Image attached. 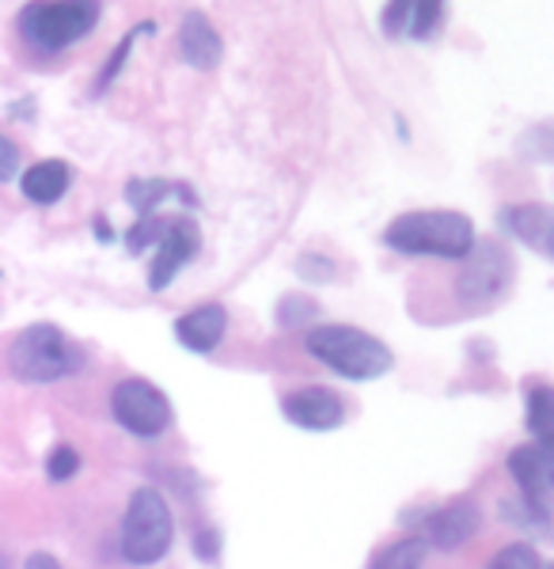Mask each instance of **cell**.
Wrapping results in <instances>:
<instances>
[{
  "instance_id": "5b68a950",
  "label": "cell",
  "mask_w": 554,
  "mask_h": 569,
  "mask_svg": "<svg viewBox=\"0 0 554 569\" xmlns=\"http://www.w3.org/2000/svg\"><path fill=\"white\" fill-rule=\"evenodd\" d=\"M175 543V517L171 505L156 486H137L129 493L122 517V558L129 566H152Z\"/></svg>"
},
{
  "instance_id": "7402d4cb",
  "label": "cell",
  "mask_w": 554,
  "mask_h": 569,
  "mask_svg": "<svg viewBox=\"0 0 554 569\" xmlns=\"http://www.w3.org/2000/svg\"><path fill=\"white\" fill-rule=\"evenodd\" d=\"M316 311H319L316 300L293 292V297H281V305H277V323H281V327H300L304 319H311Z\"/></svg>"
},
{
  "instance_id": "e0dca14e",
  "label": "cell",
  "mask_w": 554,
  "mask_h": 569,
  "mask_svg": "<svg viewBox=\"0 0 554 569\" xmlns=\"http://www.w3.org/2000/svg\"><path fill=\"white\" fill-rule=\"evenodd\" d=\"M426 550H429L426 539L406 536V539H399V543L384 547L380 555H376L373 569H422V562H426Z\"/></svg>"
},
{
  "instance_id": "cb8c5ba5",
  "label": "cell",
  "mask_w": 554,
  "mask_h": 569,
  "mask_svg": "<svg viewBox=\"0 0 554 569\" xmlns=\"http://www.w3.org/2000/svg\"><path fill=\"white\" fill-rule=\"evenodd\" d=\"M410 4L414 0H387V8L380 16V27H384L387 39H403L406 23H410Z\"/></svg>"
},
{
  "instance_id": "603a6c76",
  "label": "cell",
  "mask_w": 554,
  "mask_h": 569,
  "mask_svg": "<svg viewBox=\"0 0 554 569\" xmlns=\"http://www.w3.org/2000/svg\"><path fill=\"white\" fill-rule=\"evenodd\" d=\"M46 471H50V482H65V479H72V475L80 471V456H77V448H69V445H58L50 452V460H46Z\"/></svg>"
},
{
  "instance_id": "6da1fadb",
  "label": "cell",
  "mask_w": 554,
  "mask_h": 569,
  "mask_svg": "<svg viewBox=\"0 0 554 569\" xmlns=\"http://www.w3.org/2000/svg\"><path fill=\"white\" fill-rule=\"evenodd\" d=\"M384 243L399 254L467 259V251L475 247V224L456 209H414L384 228Z\"/></svg>"
},
{
  "instance_id": "8fae6325",
  "label": "cell",
  "mask_w": 554,
  "mask_h": 569,
  "mask_svg": "<svg viewBox=\"0 0 554 569\" xmlns=\"http://www.w3.org/2000/svg\"><path fill=\"white\" fill-rule=\"evenodd\" d=\"M510 475L524 490V501L532 505L535 517L547 520V498H551V456L540 445H521L510 452Z\"/></svg>"
},
{
  "instance_id": "2e32d148",
  "label": "cell",
  "mask_w": 554,
  "mask_h": 569,
  "mask_svg": "<svg viewBox=\"0 0 554 569\" xmlns=\"http://www.w3.org/2000/svg\"><path fill=\"white\" fill-rule=\"evenodd\" d=\"M175 194L179 201H187V206H194V190L182 187V182H164V179H133L126 187V201L137 209V217H152L156 206H160L164 198Z\"/></svg>"
},
{
  "instance_id": "52a82bcc",
  "label": "cell",
  "mask_w": 554,
  "mask_h": 569,
  "mask_svg": "<svg viewBox=\"0 0 554 569\" xmlns=\"http://www.w3.org/2000/svg\"><path fill=\"white\" fill-rule=\"evenodd\" d=\"M110 410H115L118 426L133 437H160L171 426V399L156 388L152 380L141 376H126L115 391H110Z\"/></svg>"
},
{
  "instance_id": "277c9868",
  "label": "cell",
  "mask_w": 554,
  "mask_h": 569,
  "mask_svg": "<svg viewBox=\"0 0 554 569\" xmlns=\"http://www.w3.org/2000/svg\"><path fill=\"white\" fill-rule=\"evenodd\" d=\"M85 365L80 346L53 323H31L16 335L8 350V369L20 376L23 383H53L65 380Z\"/></svg>"
},
{
  "instance_id": "d4e9b609",
  "label": "cell",
  "mask_w": 554,
  "mask_h": 569,
  "mask_svg": "<svg viewBox=\"0 0 554 569\" xmlns=\"http://www.w3.org/2000/svg\"><path fill=\"white\" fill-rule=\"evenodd\" d=\"M297 270H300V278H308V281H330V278H335V262H327L323 254H304V259L297 262Z\"/></svg>"
},
{
  "instance_id": "5bb4252c",
  "label": "cell",
  "mask_w": 554,
  "mask_h": 569,
  "mask_svg": "<svg viewBox=\"0 0 554 569\" xmlns=\"http://www.w3.org/2000/svg\"><path fill=\"white\" fill-rule=\"evenodd\" d=\"M502 220H505V228H510L516 240H524L532 251H540L543 259H547V254H551V232H554L551 206H543V201H524V206L505 209Z\"/></svg>"
},
{
  "instance_id": "30bf717a",
  "label": "cell",
  "mask_w": 554,
  "mask_h": 569,
  "mask_svg": "<svg viewBox=\"0 0 554 569\" xmlns=\"http://www.w3.org/2000/svg\"><path fill=\"white\" fill-rule=\"evenodd\" d=\"M478 528H483L478 505L471 498H452L448 505H441L437 512H429L426 543H433L437 550H459Z\"/></svg>"
},
{
  "instance_id": "ac0fdd59",
  "label": "cell",
  "mask_w": 554,
  "mask_h": 569,
  "mask_svg": "<svg viewBox=\"0 0 554 569\" xmlns=\"http://www.w3.org/2000/svg\"><path fill=\"white\" fill-rule=\"evenodd\" d=\"M551 418H554V395L547 383H535L532 395H528V429L532 437L540 440V448H551Z\"/></svg>"
},
{
  "instance_id": "4316f807",
  "label": "cell",
  "mask_w": 554,
  "mask_h": 569,
  "mask_svg": "<svg viewBox=\"0 0 554 569\" xmlns=\"http://www.w3.org/2000/svg\"><path fill=\"white\" fill-rule=\"evenodd\" d=\"M23 569H61V562L53 555H46V550H34V555L23 562Z\"/></svg>"
},
{
  "instance_id": "83f0119b",
  "label": "cell",
  "mask_w": 554,
  "mask_h": 569,
  "mask_svg": "<svg viewBox=\"0 0 554 569\" xmlns=\"http://www.w3.org/2000/svg\"><path fill=\"white\" fill-rule=\"evenodd\" d=\"M96 236H99V240H110V228H107V220H96Z\"/></svg>"
},
{
  "instance_id": "484cf974",
  "label": "cell",
  "mask_w": 554,
  "mask_h": 569,
  "mask_svg": "<svg viewBox=\"0 0 554 569\" xmlns=\"http://www.w3.org/2000/svg\"><path fill=\"white\" fill-rule=\"evenodd\" d=\"M16 176H20V149L0 133V182H12Z\"/></svg>"
},
{
  "instance_id": "d6986e66",
  "label": "cell",
  "mask_w": 554,
  "mask_h": 569,
  "mask_svg": "<svg viewBox=\"0 0 554 569\" xmlns=\"http://www.w3.org/2000/svg\"><path fill=\"white\" fill-rule=\"evenodd\" d=\"M445 8H448V0H414V4H410V23H406L414 39L426 42L429 34H437L441 23H445Z\"/></svg>"
},
{
  "instance_id": "4fadbf2b",
  "label": "cell",
  "mask_w": 554,
  "mask_h": 569,
  "mask_svg": "<svg viewBox=\"0 0 554 569\" xmlns=\"http://www.w3.org/2000/svg\"><path fill=\"white\" fill-rule=\"evenodd\" d=\"M228 330V311L220 305H198L187 316L175 319V338L187 346L190 353H214Z\"/></svg>"
},
{
  "instance_id": "ffe728a7",
  "label": "cell",
  "mask_w": 554,
  "mask_h": 569,
  "mask_svg": "<svg viewBox=\"0 0 554 569\" xmlns=\"http://www.w3.org/2000/svg\"><path fill=\"white\" fill-rule=\"evenodd\" d=\"M486 569H543V558L532 543H505Z\"/></svg>"
},
{
  "instance_id": "3957f363",
  "label": "cell",
  "mask_w": 554,
  "mask_h": 569,
  "mask_svg": "<svg viewBox=\"0 0 554 569\" xmlns=\"http://www.w3.org/2000/svg\"><path fill=\"white\" fill-rule=\"evenodd\" d=\"M103 16L99 0H31L23 4L20 39L39 53H61L72 42H80Z\"/></svg>"
},
{
  "instance_id": "44dd1931",
  "label": "cell",
  "mask_w": 554,
  "mask_h": 569,
  "mask_svg": "<svg viewBox=\"0 0 554 569\" xmlns=\"http://www.w3.org/2000/svg\"><path fill=\"white\" fill-rule=\"evenodd\" d=\"M137 34H152V23H141L137 31H129V34H122V42L115 46V53H110V61L103 66V77L96 80V91H107L110 84L118 80V72L126 69V58L133 53V42H137Z\"/></svg>"
},
{
  "instance_id": "9c48e42d",
  "label": "cell",
  "mask_w": 554,
  "mask_h": 569,
  "mask_svg": "<svg viewBox=\"0 0 554 569\" xmlns=\"http://www.w3.org/2000/svg\"><path fill=\"white\" fill-rule=\"evenodd\" d=\"M281 415L300 429H311V433H327V429H338L346 421V402H342L338 391L330 388H297L281 399Z\"/></svg>"
},
{
  "instance_id": "8992f818",
  "label": "cell",
  "mask_w": 554,
  "mask_h": 569,
  "mask_svg": "<svg viewBox=\"0 0 554 569\" xmlns=\"http://www.w3.org/2000/svg\"><path fill=\"white\" fill-rule=\"evenodd\" d=\"M459 262L464 266H459V273H456V297L467 311H486L510 292L513 254L505 243H497V240L478 243L475 240V247L467 251V259H459Z\"/></svg>"
},
{
  "instance_id": "9a60e30c",
  "label": "cell",
  "mask_w": 554,
  "mask_h": 569,
  "mask_svg": "<svg viewBox=\"0 0 554 569\" xmlns=\"http://www.w3.org/2000/svg\"><path fill=\"white\" fill-rule=\"evenodd\" d=\"M72 182V171L65 160H39L23 171L20 187H23V198L34 201V206H53V201L65 198Z\"/></svg>"
},
{
  "instance_id": "ba28073f",
  "label": "cell",
  "mask_w": 554,
  "mask_h": 569,
  "mask_svg": "<svg viewBox=\"0 0 554 569\" xmlns=\"http://www.w3.org/2000/svg\"><path fill=\"white\" fill-rule=\"evenodd\" d=\"M201 247V232L190 217H164L160 240H156V259L149 270V289L160 292L168 289L175 273L187 266Z\"/></svg>"
},
{
  "instance_id": "7a4b0ae2",
  "label": "cell",
  "mask_w": 554,
  "mask_h": 569,
  "mask_svg": "<svg viewBox=\"0 0 554 569\" xmlns=\"http://www.w3.org/2000/svg\"><path fill=\"white\" fill-rule=\"evenodd\" d=\"M308 353L316 361L327 365L330 372H338L342 380H380L384 372H392L395 357L376 335H368L362 327L349 323H323L308 330Z\"/></svg>"
},
{
  "instance_id": "7c38bea8",
  "label": "cell",
  "mask_w": 554,
  "mask_h": 569,
  "mask_svg": "<svg viewBox=\"0 0 554 569\" xmlns=\"http://www.w3.org/2000/svg\"><path fill=\"white\" fill-rule=\"evenodd\" d=\"M179 58L187 61L190 69H201V72L217 69L220 58H225V39H220V31L209 23L206 12H198V8H190L179 23Z\"/></svg>"
}]
</instances>
